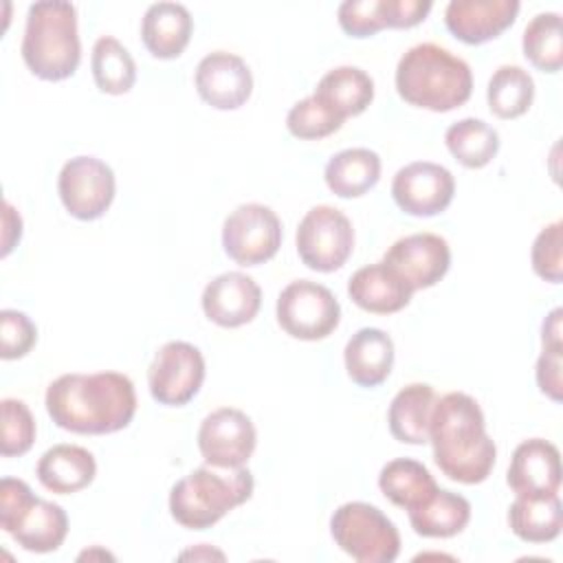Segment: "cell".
Instances as JSON below:
<instances>
[{
  "instance_id": "3",
  "label": "cell",
  "mask_w": 563,
  "mask_h": 563,
  "mask_svg": "<svg viewBox=\"0 0 563 563\" xmlns=\"http://www.w3.org/2000/svg\"><path fill=\"white\" fill-rule=\"evenodd\" d=\"M396 90L402 101L431 112L464 106L473 92L471 66L433 42L411 46L396 66Z\"/></svg>"
},
{
  "instance_id": "27",
  "label": "cell",
  "mask_w": 563,
  "mask_h": 563,
  "mask_svg": "<svg viewBox=\"0 0 563 563\" xmlns=\"http://www.w3.org/2000/svg\"><path fill=\"white\" fill-rule=\"evenodd\" d=\"M416 534L427 539H449L460 534L471 521V504L466 497L438 488L424 504L407 510Z\"/></svg>"
},
{
  "instance_id": "35",
  "label": "cell",
  "mask_w": 563,
  "mask_h": 563,
  "mask_svg": "<svg viewBox=\"0 0 563 563\" xmlns=\"http://www.w3.org/2000/svg\"><path fill=\"white\" fill-rule=\"evenodd\" d=\"M2 438L0 453L4 457L24 455L35 442V418L31 409L18 398H4L2 402Z\"/></svg>"
},
{
  "instance_id": "39",
  "label": "cell",
  "mask_w": 563,
  "mask_h": 563,
  "mask_svg": "<svg viewBox=\"0 0 563 563\" xmlns=\"http://www.w3.org/2000/svg\"><path fill=\"white\" fill-rule=\"evenodd\" d=\"M561 367H563V350L543 347V352L537 361V385L554 402L563 400Z\"/></svg>"
},
{
  "instance_id": "24",
  "label": "cell",
  "mask_w": 563,
  "mask_h": 563,
  "mask_svg": "<svg viewBox=\"0 0 563 563\" xmlns=\"http://www.w3.org/2000/svg\"><path fill=\"white\" fill-rule=\"evenodd\" d=\"M435 391L427 383H411L402 387L389 402L387 424L391 435L402 444L429 442V424L435 405Z\"/></svg>"
},
{
  "instance_id": "34",
  "label": "cell",
  "mask_w": 563,
  "mask_h": 563,
  "mask_svg": "<svg viewBox=\"0 0 563 563\" xmlns=\"http://www.w3.org/2000/svg\"><path fill=\"white\" fill-rule=\"evenodd\" d=\"M343 125V119L336 117L321 99L314 95L297 101L286 117V128L292 136L303 141H317L334 134Z\"/></svg>"
},
{
  "instance_id": "36",
  "label": "cell",
  "mask_w": 563,
  "mask_h": 563,
  "mask_svg": "<svg viewBox=\"0 0 563 563\" xmlns=\"http://www.w3.org/2000/svg\"><path fill=\"white\" fill-rule=\"evenodd\" d=\"M530 260H532V271L541 279L550 284H561L563 279V222L561 220H554L552 224L539 231V235L532 242Z\"/></svg>"
},
{
  "instance_id": "30",
  "label": "cell",
  "mask_w": 563,
  "mask_h": 563,
  "mask_svg": "<svg viewBox=\"0 0 563 563\" xmlns=\"http://www.w3.org/2000/svg\"><path fill=\"white\" fill-rule=\"evenodd\" d=\"M444 143L451 156L468 169L486 167L499 152L497 130L475 117L451 123L444 132Z\"/></svg>"
},
{
  "instance_id": "18",
  "label": "cell",
  "mask_w": 563,
  "mask_h": 563,
  "mask_svg": "<svg viewBox=\"0 0 563 563\" xmlns=\"http://www.w3.org/2000/svg\"><path fill=\"white\" fill-rule=\"evenodd\" d=\"M506 482L512 488V493L521 497L559 495L561 490L559 449L543 438L523 440L510 457Z\"/></svg>"
},
{
  "instance_id": "20",
  "label": "cell",
  "mask_w": 563,
  "mask_h": 563,
  "mask_svg": "<svg viewBox=\"0 0 563 563\" xmlns=\"http://www.w3.org/2000/svg\"><path fill=\"white\" fill-rule=\"evenodd\" d=\"M191 31V13L178 2H154L141 20V40L156 59L178 57L187 48Z\"/></svg>"
},
{
  "instance_id": "5",
  "label": "cell",
  "mask_w": 563,
  "mask_h": 563,
  "mask_svg": "<svg viewBox=\"0 0 563 563\" xmlns=\"http://www.w3.org/2000/svg\"><path fill=\"white\" fill-rule=\"evenodd\" d=\"M253 475L242 468L200 466L178 479L169 490V512L187 530H207L227 512L251 499Z\"/></svg>"
},
{
  "instance_id": "4",
  "label": "cell",
  "mask_w": 563,
  "mask_h": 563,
  "mask_svg": "<svg viewBox=\"0 0 563 563\" xmlns=\"http://www.w3.org/2000/svg\"><path fill=\"white\" fill-rule=\"evenodd\" d=\"M26 68L44 81H62L75 75L81 59L77 9L62 0L33 2L22 37Z\"/></svg>"
},
{
  "instance_id": "16",
  "label": "cell",
  "mask_w": 563,
  "mask_h": 563,
  "mask_svg": "<svg viewBox=\"0 0 563 563\" xmlns=\"http://www.w3.org/2000/svg\"><path fill=\"white\" fill-rule=\"evenodd\" d=\"M196 90L205 103L216 110H238L253 92V75L249 64L227 51L205 55L196 66Z\"/></svg>"
},
{
  "instance_id": "2",
  "label": "cell",
  "mask_w": 563,
  "mask_h": 563,
  "mask_svg": "<svg viewBox=\"0 0 563 563\" xmlns=\"http://www.w3.org/2000/svg\"><path fill=\"white\" fill-rule=\"evenodd\" d=\"M429 442L438 468L460 484H482L497 460L484 413L477 400L464 391H451L435 400Z\"/></svg>"
},
{
  "instance_id": "41",
  "label": "cell",
  "mask_w": 563,
  "mask_h": 563,
  "mask_svg": "<svg viewBox=\"0 0 563 563\" xmlns=\"http://www.w3.org/2000/svg\"><path fill=\"white\" fill-rule=\"evenodd\" d=\"M2 257H7L11 253V249L15 246V242H20L22 238V220L20 213L11 207V202H4V216H2Z\"/></svg>"
},
{
  "instance_id": "17",
  "label": "cell",
  "mask_w": 563,
  "mask_h": 563,
  "mask_svg": "<svg viewBox=\"0 0 563 563\" xmlns=\"http://www.w3.org/2000/svg\"><path fill=\"white\" fill-rule=\"evenodd\" d=\"M262 306V288L240 271L213 277L202 290V310L209 321L220 328H240L251 323Z\"/></svg>"
},
{
  "instance_id": "11",
  "label": "cell",
  "mask_w": 563,
  "mask_h": 563,
  "mask_svg": "<svg viewBox=\"0 0 563 563\" xmlns=\"http://www.w3.org/2000/svg\"><path fill=\"white\" fill-rule=\"evenodd\" d=\"M57 191L64 209L73 218L84 222L97 220L114 200V172L97 156H75L64 163L57 178Z\"/></svg>"
},
{
  "instance_id": "23",
  "label": "cell",
  "mask_w": 563,
  "mask_h": 563,
  "mask_svg": "<svg viewBox=\"0 0 563 563\" xmlns=\"http://www.w3.org/2000/svg\"><path fill=\"white\" fill-rule=\"evenodd\" d=\"M40 484L55 495L79 493L97 475L95 455L77 444H55L42 453L35 466Z\"/></svg>"
},
{
  "instance_id": "40",
  "label": "cell",
  "mask_w": 563,
  "mask_h": 563,
  "mask_svg": "<svg viewBox=\"0 0 563 563\" xmlns=\"http://www.w3.org/2000/svg\"><path fill=\"white\" fill-rule=\"evenodd\" d=\"M431 7L429 0H383L385 24L387 29H411L429 15Z\"/></svg>"
},
{
  "instance_id": "7",
  "label": "cell",
  "mask_w": 563,
  "mask_h": 563,
  "mask_svg": "<svg viewBox=\"0 0 563 563\" xmlns=\"http://www.w3.org/2000/svg\"><path fill=\"white\" fill-rule=\"evenodd\" d=\"M334 543L358 563H391L400 552V534L383 510L365 501H347L330 517Z\"/></svg>"
},
{
  "instance_id": "8",
  "label": "cell",
  "mask_w": 563,
  "mask_h": 563,
  "mask_svg": "<svg viewBox=\"0 0 563 563\" xmlns=\"http://www.w3.org/2000/svg\"><path fill=\"white\" fill-rule=\"evenodd\" d=\"M277 323L299 341H321L341 321V306L330 288L310 279L290 282L277 297Z\"/></svg>"
},
{
  "instance_id": "1",
  "label": "cell",
  "mask_w": 563,
  "mask_h": 563,
  "mask_svg": "<svg viewBox=\"0 0 563 563\" xmlns=\"http://www.w3.org/2000/svg\"><path fill=\"white\" fill-rule=\"evenodd\" d=\"M44 402L59 429L81 435L117 433L136 413L134 383L121 372L62 374L46 387Z\"/></svg>"
},
{
  "instance_id": "13",
  "label": "cell",
  "mask_w": 563,
  "mask_h": 563,
  "mask_svg": "<svg viewBox=\"0 0 563 563\" xmlns=\"http://www.w3.org/2000/svg\"><path fill=\"white\" fill-rule=\"evenodd\" d=\"M255 444V424L235 407H220L200 422L198 449L213 468H242L253 455Z\"/></svg>"
},
{
  "instance_id": "25",
  "label": "cell",
  "mask_w": 563,
  "mask_h": 563,
  "mask_svg": "<svg viewBox=\"0 0 563 563\" xmlns=\"http://www.w3.org/2000/svg\"><path fill=\"white\" fill-rule=\"evenodd\" d=\"M312 95L345 121L367 110L374 99V79L358 66H336L319 79Z\"/></svg>"
},
{
  "instance_id": "32",
  "label": "cell",
  "mask_w": 563,
  "mask_h": 563,
  "mask_svg": "<svg viewBox=\"0 0 563 563\" xmlns=\"http://www.w3.org/2000/svg\"><path fill=\"white\" fill-rule=\"evenodd\" d=\"M534 99V81L521 66H499L486 88V101L497 119H517L528 112Z\"/></svg>"
},
{
  "instance_id": "12",
  "label": "cell",
  "mask_w": 563,
  "mask_h": 563,
  "mask_svg": "<svg viewBox=\"0 0 563 563\" xmlns=\"http://www.w3.org/2000/svg\"><path fill=\"white\" fill-rule=\"evenodd\" d=\"M205 380V356L187 341H167L152 358L147 387L152 398L165 407H183L200 391Z\"/></svg>"
},
{
  "instance_id": "29",
  "label": "cell",
  "mask_w": 563,
  "mask_h": 563,
  "mask_svg": "<svg viewBox=\"0 0 563 563\" xmlns=\"http://www.w3.org/2000/svg\"><path fill=\"white\" fill-rule=\"evenodd\" d=\"M378 488L394 506L411 510L424 504L438 490V484L422 462L396 457L380 468Z\"/></svg>"
},
{
  "instance_id": "38",
  "label": "cell",
  "mask_w": 563,
  "mask_h": 563,
  "mask_svg": "<svg viewBox=\"0 0 563 563\" xmlns=\"http://www.w3.org/2000/svg\"><path fill=\"white\" fill-rule=\"evenodd\" d=\"M0 339H2L0 356L4 361L22 358L33 350V345L37 341V328L29 319V314H24L20 310L4 308L0 312Z\"/></svg>"
},
{
  "instance_id": "15",
  "label": "cell",
  "mask_w": 563,
  "mask_h": 563,
  "mask_svg": "<svg viewBox=\"0 0 563 563\" xmlns=\"http://www.w3.org/2000/svg\"><path fill=\"white\" fill-rule=\"evenodd\" d=\"M383 262L416 292L435 286L451 266V249L435 233H411L396 240Z\"/></svg>"
},
{
  "instance_id": "37",
  "label": "cell",
  "mask_w": 563,
  "mask_h": 563,
  "mask_svg": "<svg viewBox=\"0 0 563 563\" xmlns=\"http://www.w3.org/2000/svg\"><path fill=\"white\" fill-rule=\"evenodd\" d=\"M336 18L350 37H372L387 29L383 0H345L339 4Z\"/></svg>"
},
{
  "instance_id": "14",
  "label": "cell",
  "mask_w": 563,
  "mask_h": 563,
  "mask_svg": "<svg viewBox=\"0 0 563 563\" xmlns=\"http://www.w3.org/2000/svg\"><path fill=\"white\" fill-rule=\"evenodd\" d=\"M455 194L453 174L438 163L416 161L400 167L391 180L394 202L409 216L431 218L442 213Z\"/></svg>"
},
{
  "instance_id": "31",
  "label": "cell",
  "mask_w": 563,
  "mask_h": 563,
  "mask_svg": "<svg viewBox=\"0 0 563 563\" xmlns=\"http://www.w3.org/2000/svg\"><path fill=\"white\" fill-rule=\"evenodd\" d=\"M92 79L106 95H125L136 81V64L130 51L112 35H101L90 57Z\"/></svg>"
},
{
  "instance_id": "28",
  "label": "cell",
  "mask_w": 563,
  "mask_h": 563,
  "mask_svg": "<svg viewBox=\"0 0 563 563\" xmlns=\"http://www.w3.org/2000/svg\"><path fill=\"white\" fill-rule=\"evenodd\" d=\"M508 526L526 543H548L561 534L563 506L559 495L521 497L508 508Z\"/></svg>"
},
{
  "instance_id": "9",
  "label": "cell",
  "mask_w": 563,
  "mask_h": 563,
  "mask_svg": "<svg viewBox=\"0 0 563 563\" xmlns=\"http://www.w3.org/2000/svg\"><path fill=\"white\" fill-rule=\"evenodd\" d=\"M297 253L301 262L317 273L339 271L354 249V229L350 218L330 205H317L297 227Z\"/></svg>"
},
{
  "instance_id": "22",
  "label": "cell",
  "mask_w": 563,
  "mask_h": 563,
  "mask_svg": "<svg viewBox=\"0 0 563 563\" xmlns=\"http://www.w3.org/2000/svg\"><path fill=\"white\" fill-rule=\"evenodd\" d=\"M345 372L358 387H378L394 367V341L380 328H361L343 350Z\"/></svg>"
},
{
  "instance_id": "21",
  "label": "cell",
  "mask_w": 563,
  "mask_h": 563,
  "mask_svg": "<svg viewBox=\"0 0 563 563\" xmlns=\"http://www.w3.org/2000/svg\"><path fill=\"white\" fill-rule=\"evenodd\" d=\"M350 299L374 314H391L402 310L413 290L380 260L376 264L358 268L347 282Z\"/></svg>"
},
{
  "instance_id": "19",
  "label": "cell",
  "mask_w": 563,
  "mask_h": 563,
  "mask_svg": "<svg viewBox=\"0 0 563 563\" xmlns=\"http://www.w3.org/2000/svg\"><path fill=\"white\" fill-rule=\"evenodd\" d=\"M519 9L517 0H451L444 9V24L453 37L477 46L512 26Z\"/></svg>"
},
{
  "instance_id": "33",
  "label": "cell",
  "mask_w": 563,
  "mask_h": 563,
  "mask_svg": "<svg viewBox=\"0 0 563 563\" xmlns=\"http://www.w3.org/2000/svg\"><path fill=\"white\" fill-rule=\"evenodd\" d=\"M521 48L526 59L543 70L559 73L563 66V24L556 11L537 13L523 29Z\"/></svg>"
},
{
  "instance_id": "42",
  "label": "cell",
  "mask_w": 563,
  "mask_h": 563,
  "mask_svg": "<svg viewBox=\"0 0 563 563\" xmlns=\"http://www.w3.org/2000/svg\"><path fill=\"white\" fill-rule=\"evenodd\" d=\"M561 308H554L541 325V341L543 347H554V350H563V339H561Z\"/></svg>"
},
{
  "instance_id": "6",
  "label": "cell",
  "mask_w": 563,
  "mask_h": 563,
  "mask_svg": "<svg viewBox=\"0 0 563 563\" xmlns=\"http://www.w3.org/2000/svg\"><path fill=\"white\" fill-rule=\"evenodd\" d=\"M0 528L26 552L46 554L64 543L68 534V515L59 504L35 497L26 482L2 477Z\"/></svg>"
},
{
  "instance_id": "26",
  "label": "cell",
  "mask_w": 563,
  "mask_h": 563,
  "mask_svg": "<svg viewBox=\"0 0 563 563\" xmlns=\"http://www.w3.org/2000/svg\"><path fill=\"white\" fill-rule=\"evenodd\" d=\"M323 178L339 198L365 196L380 178V156L369 147L341 150L328 161Z\"/></svg>"
},
{
  "instance_id": "10",
  "label": "cell",
  "mask_w": 563,
  "mask_h": 563,
  "mask_svg": "<svg viewBox=\"0 0 563 563\" xmlns=\"http://www.w3.org/2000/svg\"><path fill=\"white\" fill-rule=\"evenodd\" d=\"M222 246L235 264L260 266L277 255L282 246V222L266 205H240L222 224Z\"/></svg>"
}]
</instances>
